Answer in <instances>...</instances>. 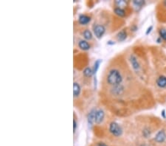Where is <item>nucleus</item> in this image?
I'll use <instances>...</instances> for the list:
<instances>
[{
	"mask_svg": "<svg viewBox=\"0 0 166 146\" xmlns=\"http://www.w3.org/2000/svg\"><path fill=\"white\" fill-rule=\"evenodd\" d=\"M81 93V87L78 83L75 82L73 84V94L75 97H78Z\"/></svg>",
	"mask_w": 166,
	"mask_h": 146,
	"instance_id": "ddd939ff",
	"label": "nucleus"
},
{
	"mask_svg": "<svg viewBox=\"0 0 166 146\" xmlns=\"http://www.w3.org/2000/svg\"><path fill=\"white\" fill-rule=\"evenodd\" d=\"M97 109H92L91 112L89 113L87 116V120H88V123L89 125H92L93 122H94V117H95V112Z\"/></svg>",
	"mask_w": 166,
	"mask_h": 146,
	"instance_id": "9d476101",
	"label": "nucleus"
},
{
	"mask_svg": "<svg viewBox=\"0 0 166 146\" xmlns=\"http://www.w3.org/2000/svg\"><path fill=\"white\" fill-rule=\"evenodd\" d=\"M160 36L162 39L164 41H166V30L165 29H160Z\"/></svg>",
	"mask_w": 166,
	"mask_h": 146,
	"instance_id": "a211bd4d",
	"label": "nucleus"
},
{
	"mask_svg": "<svg viewBox=\"0 0 166 146\" xmlns=\"http://www.w3.org/2000/svg\"><path fill=\"white\" fill-rule=\"evenodd\" d=\"M126 38H127V33L125 30H121L117 33V39L119 42H123V41L126 40Z\"/></svg>",
	"mask_w": 166,
	"mask_h": 146,
	"instance_id": "f8f14e48",
	"label": "nucleus"
},
{
	"mask_svg": "<svg viewBox=\"0 0 166 146\" xmlns=\"http://www.w3.org/2000/svg\"><path fill=\"white\" fill-rule=\"evenodd\" d=\"M123 92V87L121 86V84L119 85L114 86L112 89V92L115 95H119V94H122V92Z\"/></svg>",
	"mask_w": 166,
	"mask_h": 146,
	"instance_id": "6e6552de",
	"label": "nucleus"
},
{
	"mask_svg": "<svg viewBox=\"0 0 166 146\" xmlns=\"http://www.w3.org/2000/svg\"><path fill=\"white\" fill-rule=\"evenodd\" d=\"M165 110H163V111H162V115L163 117H164V118H165V117H165Z\"/></svg>",
	"mask_w": 166,
	"mask_h": 146,
	"instance_id": "393cba45",
	"label": "nucleus"
},
{
	"mask_svg": "<svg viewBox=\"0 0 166 146\" xmlns=\"http://www.w3.org/2000/svg\"><path fill=\"white\" fill-rule=\"evenodd\" d=\"M78 46L83 50H88L90 49V45L87 41L85 40H81L78 43Z\"/></svg>",
	"mask_w": 166,
	"mask_h": 146,
	"instance_id": "9b49d317",
	"label": "nucleus"
},
{
	"mask_svg": "<svg viewBox=\"0 0 166 146\" xmlns=\"http://www.w3.org/2000/svg\"><path fill=\"white\" fill-rule=\"evenodd\" d=\"M105 117V113L102 109H97L95 112V117H94V122L97 124L101 123L103 121Z\"/></svg>",
	"mask_w": 166,
	"mask_h": 146,
	"instance_id": "39448f33",
	"label": "nucleus"
},
{
	"mask_svg": "<svg viewBox=\"0 0 166 146\" xmlns=\"http://www.w3.org/2000/svg\"><path fill=\"white\" fill-rule=\"evenodd\" d=\"M114 42H112V41H109V42H108V44H114Z\"/></svg>",
	"mask_w": 166,
	"mask_h": 146,
	"instance_id": "b1692460",
	"label": "nucleus"
},
{
	"mask_svg": "<svg viewBox=\"0 0 166 146\" xmlns=\"http://www.w3.org/2000/svg\"><path fill=\"white\" fill-rule=\"evenodd\" d=\"M105 31H106V29H105L104 26L100 25V24H97L94 27V33L96 36V37L100 39L104 34Z\"/></svg>",
	"mask_w": 166,
	"mask_h": 146,
	"instance_id": "7ed1b4c3",
	"label": "nucleus"
},
{
	"mask_svg": "<svg viewBox=\"0 0 166 146\" xmlns=\"http://www.w3.org/2000/svg\"><path fill=\"white\" fill-rule=\"evenodd\" d=\"M92 75H94L92 69L89 68V67H87V68H86L84 70V76L91 77Z\"/></svg>",
	"mask_w": 166,
	"mask_h": 146,
	"instance_id": "dca6fc26",
	"label": "nucleus"
},
{
	"mask_svg": "<svg viewBox=\"0 0 166 146\" xmlns=\"http://www.w3.org/2000/svg\"><path fill=\"white\" fill-rule=\"evenodd\" d=\"M144 3H145V2L142 1V0H140V1H134L133 2L134 5L136 7H139V8H141V7L144 5Z\"/></svg>",
	"mask_w": 166,
	"mask_h": 146,
	"instance_id": "6ab92c4d",
	"label": "nucleus"
},
{
	"mask_svg": "<svg viewBox=\"0 0 166 146\" xmlns=\"http://www.w3.org/2000/svg\"><path fill=\"white\" fill-rule=\"evenodd\" d=\"M157 84L160 88H165L166 87V77L164 75H161L157 80Z\"/></svg>",
	"mask_w": 166,
	"mask_h": 146,
	"instance_id": "0eeeda50",
	"label": "nucleus"
},
{
	"mask_svg": "<svg viewBox=\"0 0 166 146\" xmlns=\"http://www.w3.org/2000/svg\"><path fill=\"white\" fill-rule=\"evenodd\" d=\"M166 140V134L164 130H160L156 134L154 140L158 143H162Z\"/></svg>",
	"mask_w": 166,
	"mask_h": 146,
	"instance_id": "20e7f679",
	"label": "nucleus"
},
{
	"mask_svg": "<svg viewBox=\"0 0 166 146\" xmlns=\"http://www.w3.org/2000/svg\"><path fill=\"white\" fill-rule=\"evenodd\" d=\"M109 131L112 133V135L115 136V137H120L123 134V129H122L121 126L116 122H111L110 125H109Z\"/></svg>",
	"mask_w": 166,
	"mask_h": 146,
	"instance_id": "f03ea898",
	"label": "nucleus"
},
{
	"mask_svg": "<svg viewBox=\"0 0 166 146\" xmlns=\"http://www.w3.org/2000/svg\"><path fill=\"white\" fill-rule=\"evenodd\" d=\"M83 35H84V39H87V40H91V39H92V32L89 30H84Z\"/></svg>",
	"mask_w": 166,
	"mask_h": 146,
	"instance_id": "2eb2a0df",
	"label": "nucleus"
},
{
	"mask_svg": "<svg viewBox=\"0 0 166 146\" xmlns=\"http://www.w3.org/2000/svg\"><path fill=\"white\" fill-rule=\"evenodd\" d=\"M74 125H73V126H74V131H75V129H76V126H77V123H76V121L75 120H74Z\"/></svg>",
	"mask_w": 166,
	"mask_h": 146,
	"instance_id": "4be33fe9",
	"label": "nucleus"
},
{
	"mask_svg": "<svg viewBox=\"0 0 166 146\" xmlns=\"http://www.w3.org/2000/svg\"><path fill=\"white\" fill-rule=\"evenodd\" d=\"M130 62H131V64H132V67H133L134 69L136 70V71H137V70L140 69V66L139 62H138L137 59V58L135 56V55H132L130 56Z\"/></svg>",
	"mask_w": 166,
	"mask_h": 146,
	"instance_id": "423d86ee",
	"label": "nucleus"
},
{
	"mask_svg": "<svg viewBox=\"0 0 166 146\" xmlns=\"http://www.w3.org/2000/svg\"><path fill=\"white\" fill-rule=\"evenodd\" d=\"M116 4L118 5L119 8H120V7L122 6V5H126V2H125V1H117Z\"/></svg>",
	"mask_w": 166,
	"mask_h": 146,
	"instance_id": "aec40b11",
	"label": "nucleus"
},
{
	"mask_svg": "<svg viewBox=\"0 0 166 146\" xmlns=\"http://www.w3.org/2000/svg\"><path fill=\"white\" fill-rule=\"evenodd\" d=\"M114 13L117 14V16H119L120 17H123L126 15V12L123 9H122L121 8H114Z\"/></svg>",
	"mask_w": 166,
	"mask_h": 146,
	"instance_id": "4468645a",
	"label": "nucleus"
},
{
	"mask_svg": "<svg viewBox=\"0 0 166 146\" xmlns=\"http://www.w3.org/2000/svg\"><path fill=\"white\" fill-rule=\"evenodd\" d=\"M97 146H107L106 144H104V143H102V142H100L98 145H97Z\"/></svg>",
	"mask_w": 166,
	"mask_h": 146,
	"instance_id": "5701e85b",
	"label": "nucleus"
},
{
	"mask_svg": "<svg viewBox=\"0 0 166 146\" xmlns=\"http://www.w3.org/2000/svg\"><path fill=\"white\" fill-rule=\"evenodd\" d=\"M101 62H102V61L100 59L97 60V61H96L95 62H94V67H93V69H92L93 73H94V74H95V73L97 72V69H98L99 67H100V63H101Z\"/></svg>",
	"mask_w": 166,
	"mask_h": 146,
	"instance_id": "f3484780",
	"label": "nucleus"
},
{
	"mask_svg": "<svg viewBox=\"0 0 166 146\" xmlns=\"http://www.w3.org/2000/svg\"><path fill=\"white\" fill-rule=\"evenodd\" d=\"M153 30V26H150L149 27H148V29H147V30H146V32H145V34L146 35H148L151 32V30Z\"/></svg>",
	"mask_w": 166,
	"mask_h": 146,
	"instance_id": "412c9836",
	"label": "nucleus"
},
{
	"mask_svg": "<svg viewBox=\"0 0 166 146\" xmlns=\"http://www.w3.org/2000/svg\"><path fill=\"white\" fill-rule=\"evenodd\" d=\"M107 83L110 85H119L123 81V77L117 69H112L109 72L107 75Z\"/></svg>",
	"mask_w": 166,
	"mask_h": 146,
	"instance_id": "f257e3e1",
	"label": "nucleus"
},
{
	"mask_svg": "<svg viewBox=\"0 0 166 146\" xmlns=\"http://www.w3.org/2000/svg\"><path fill=\"white\" fill-rule=\"evenodd\" d=\"M90 21H91V18L86 15H81L79 16V19H78L79 23L81 24H83V25H85V24H88Z\"/></svg>",
	"mask_w": 166,
	"mask_h": 146,
	"instance_id": "1a4fd4ad",
	"label": "nucleus"
}]
</instances>
